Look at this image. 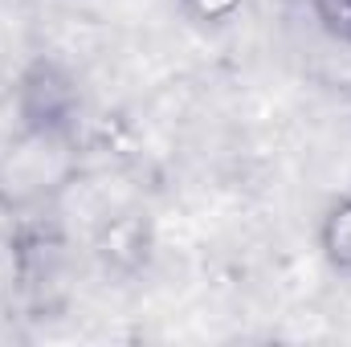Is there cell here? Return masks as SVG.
I'll return each mask as SVG.
<instances>
[{"instance_id":"6da1fadb","label":"cell","mask_w":351,"mask_h":347,"mask_svg":"<svg viewBox=\"0 0 351 347\" xmlns=\"http://www.w3.org/2000/svg\"><path fill=\"white\" fill-rule=\"evenodd\" d=\"M323 254L339 274H351V196L331 204L323 221Z\"/></svg>"},{"instance_id":"7a4b0ae2","label":"cell","mask_w":351,"mask_h":347,"mask_svg":"<svg viewBox=\"0 0 351 347\" xmlns=\"http://www.w3.org/2000/svg\"><path fill=\"white\" fill-rule=\"evenodd\" d=\"M315 4H319L323 25H327L331 33H339V37L351 41V0H315Z\"/></svg>"}]
</instances>
